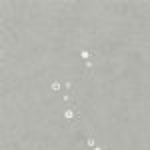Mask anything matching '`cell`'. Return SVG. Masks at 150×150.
Wrapping results in <instances>:
<instances>
[{
	"label": "cell",
	"mask_w": 150,
	"mask_h": 150,
	"mask_svg": "<svg viewBox=\"0 0 150 150\" xmlns=\"http://www.w3.org/2000/svg\"><path fill=\"white\" fill-rule=\"evenodd\" d=\"M62 120H64V122H74V120H76V112H74V108L62 106Z\"/></svg>",
	"instance_id": "cell-1"
}]
</instances>
